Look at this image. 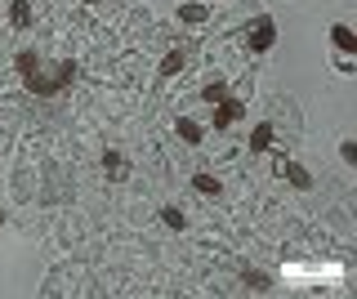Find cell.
<instances>
[{
    "label": "cell",
    "mask_w": 357,
    "mask_h": 299,
    "mask_svg": "<svg viewBox=\"0 0 357 299\" xmlns=\"http://www.w3.org/2000/svg\"><path fill=\"white\" fill-rule=\"evenodd\" d=\"M72 81H76V63H59L54 76H40V72H27V76H22V85H27L31 94H59L63 85H72Z\"/></svg>",
    "instance_id": "6da1fadb"
},
{
    "label": "cell",
    "mask_w": 357,
    "mask_h": 299,
    "mask_svg": "<svg viewBox=\"0 0 357 299\" xmlns=\"http://www.w3.org/2000/svg\"><path fill=\"white\" fill-rule=\"evenodd\" d=\"M273 40H277V23L273 18H259L250 31H245V45H250L255 54H264V49H273Z\"/></svg>",
    "instance_id": "7a4b0ae2"
},
{
    "label": "cell",
    "mask_w": 357,
    "mask_h": 299,
    "mask_svg": "<svg viewBox=\"0 0 357 299\" xmlns=\"http://www.w3.org/2000/svg\"><path fill=\"white\" fill-rule=\"evenodd\" d=\"M215 107H219V112H215V130H228L232 121H241V112H245V103H241V98H232V94L219 98Z\"/></svg>",
    "instance_id": "3957f363"
},
{
    "label": "cell",
    "mask_w": 357,
    "mask_h": 299,
    "mask_svg": "<svg viewBox=\"0 0 357 299\" xmlns=\"http://www.w3.org/2000/svg\"><path fill=\"white\" fill-rule=\"evenodd\" d=\"M282 174L290 179V187H299V192H308V187H312V174L299 161H282Z\"/></svg>",
    "instance_id": "277c9868"
},
{
    "label": "cell",
    "mask_w": 357,
    "mask_h": 299,
    "mask_svg": "<svg viewBox=\"0 0 357 299\" xmlns=\"http://www.w3.org/2000/svg\"><path fill=\"white\" fill-rule=\"evenodd\" d=\"M331 40H335V45H340L344 54H357V36H353V27H349V23H335V27H331Z\"/></svg>",
    "instance_id": "5b68a950"
},
{
    "label": "cell",
    "mask_w": 357,
    "mask_h": 299,
    "mask_svg": "<svg viewBox=\"0 0 357 299\" xmlns=\"http://www.w3.org/2000/svg\"><path fill=\"white\" fill-rule=\"evenodd\" d=\"M174 130H178V139H183V143H201V139H206V130H201L192 116H178Z\"/></svg>",
    "instance_id": "8992f818"
},
{
    "label": "cell",
    "mask_w": 357,
    "mask_h": 299,
    "mask_svg": "<svg viewBox=\"0 0 357 299\" xmlns=\"http://www.w3.org/2000/svg\"><path fill=\"white\" fill-rule=\"evenodd\" d=\"M268 148H273V125L264 121V125L250 130V152H268Z\"/></svg>",
    "instance_id": "52a82bcc"
},
{
    "label": "cell",
    "mask_w": 357,
    "mask_h": 299,
    "mask_svg": "<svg viewBox=\"0 0 357 299\" xmlns=\"http://www.w3.org/2000/svg\"><path fill=\"white\" fill-rule=\"evenodd\" d=\"M9 23H14L18 31L31 27V5H27V0H14V5H9Z\"/></svg>",
    "instance_id": "ba28073f"
},
{
    "label": "cell",
    "mask_w": 357,
    "mask_h": 299,
    "mask_svg": "<svg viewBox=\"0 0 357 299\" xmlns=\"http://www.w3.org/2000/svg\"><path fill=\"white\" fill-rule=\"evenodd\" d=\"M192 183H197V192H206V197H219L223 192V183L215 179V174H192Z\"/></svg>",
    "instance_id": "9c48e42d"
},
{
    "label": "cell",
    "mask_w": 357,
    "mask_h": 299,
    "mask_svg": "<svg viewBox=\"0 0 357 299\" xmlns=\"http://www.w3.org/2000/svg\"><path fill=\"white\" fill-rule=\"evenodd\" d=\"M161 219H165V228H188V215H183L178 206H165V210H161Z\"/></svg>",
    "instance_id": "30bf717a"
},
{
    "label": "cell",
    "mask_w": 357,
    "mask_h": 299,
    "mask_svg": "<svg viewBox=\"0 0 357 299\" xmlns=\"http://www.w3.org/2000/svg\"><path fill=\"white\" fill-rule=\"evenodd\" d=\"M201 98H206V103H219V98H228V81H210L206 90H201Z\"/></svg>",
    "instance_id": "8fae6325"
},
{
    "label": "cell",
    "mask_w": 357,
    "mask_h": 299,
    "mask_svg": "<svg viewBox=\"0 0 357 299\" xmlns=\"http://www.w3.org/2000/svg\"><path fill=\"white\" fill-rule=\"evenodd\" d=\"M178 72H183V54H165V59H161V76H178Z\"/></svg>",
    "instance_id": "7c38bea8"
},
{
    "label": "cell",
    "mask_w": 357,
    "mask_h": 299,
    "mask_svg": "<svg viewBox=\"0 0 357 299\" xmlns=\"http://www.w3.org/2000/svg\"><path fill=\"white\" fill-rule=\"evenodd\" d=\"M178 18H183V23H206V5H183V9H178Z\"/></svg>",
    "instance_id": "4fadbf2b"
},
{
    "label": "cell",
    "mask_w": 357,
    "mask_h": 299,
    "mask_svg": "<svg viewBox=\"0 0 357 299\" xmlns=\"http://www.w3.org/2000/svg\"><path fill=\"white\" fill-rule=\"evenodd\" d=\"M36 68H40V59H36L31 49H22V54H18V72L27 76V72H36Z\"/></svg>",
    "instance_id": "5bb4252c"
},
{
    "label": "cell",
    "mask_w": 357,
    "mask_h": 299,
    "mask_svg": "<svg viewBox=\"0 0 357 299\" xmlns=\"http://www.w3.org/2000/svg\"><path fill=\"white\" fill-rule=\"evenodd\" d=\"M245 282H250L255 291H268V277L264 273H250V268H245Z\"/></svg>",
    "instance_id": "9a60e30c"
},
{
    "label": "cell",
    "mask_w": 357,
    "mask_h": 299,
    "mask_svg": "<svg viewBox=\"0 0 357 299\" xmlns=\"http://www.w3.org/2000/svg\"><path fill=\"white\" fill-rule=\"evenodd\" d=\"M103 165H107L112 174H121V170H126V165H121V157H116V152H107V157H103Z\"/></svg>",
    "instance_id": "2e32d148"
},
{
    "label": "cell",
    "mask_w": 357,
    "mask_h": 299,
    "mask_svg": "<svg viewBox=\"0 0 357 299\" xmlns=\"http://www.w3.org/2000/svg\"><path fill=\"white\" fill-rule=\"evenodd\" d=\"M85 5H98V0H85Z\"/></svg>",
    "instance_id": "e0dca14e"
}]
</instances>
